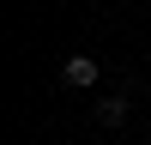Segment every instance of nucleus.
Here are the masks:
<instances>
[{
    "mask_svg": "<svg viewBox=\"0 0 151 145\" xmlns=\"http://www.w3.org/2000/svg\"><path fill=\"white\" fill-rule=\"evenodd\" d=\"M60 79H67V85H97V60L91 55H67V60H60Z\"/></svg>",
    "mask_w": 151,
    "mask_h": 145,
    "instance_id": "nucleus-1",
    "label": "nucleus"
},
{
    "mask_svg": "<svg viewBox=\"0 0 151 145\" xmlns=\"http://www.w3.org/2000/svg\"><path fill=\"white\" fill-rule=\"evenodd\" d=\"M127 115H133V109H127V97H103V103H97V121H103V127H121Z\"/></svg>",
    "mask_w": 151,
    "mask_h": 145,
    "instance_id": "nucleus-2",
    "label": "nucleus"
}]
</instances>
